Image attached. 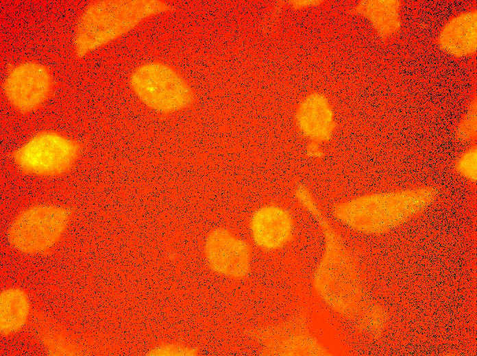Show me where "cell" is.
<instances>
[{
	"mask_svg": "<svg viewBox=\"0 0 477 356\" xmlns=\"http://www.w3.org/2000/svg\"><path fill=\"white\" fill-rule=\"evenodd\" d=\"M298 133L307 142L323 144L333 137L337 121L332 103L321 92L314 90L299 101L294 113Z\"/></svg>",
	"mask_w": 477,
	"mask_h": 356,
	"instance_id": "cell-11",
	"label": "cell"
},
{
	"mask_svg": "<svg viewBox=\"0 0 477 356\" xmlns=\"http://www.w3.org/2000/svg\"><path fill=\"white\" fill-rule=\"evenodd\" d=\"M52 85V77L47 66L27 61L8 72L3 83V91L16 111L27 114L36 110L46 101Z\"/></svg>",
	"mask_w": 477,
	"mask_h": 356,
	"instance_id": "cell-9",
	"label": "cell"
},
{
	"mask_svg": "<svg viewBox=\"0 0 477 356\" xmlns=\"http://www.w3.org/2000/svg\"><path fill=\"white\" fill-rule=\"evenodd\" d=\"M249 234L259 249L273 252L286 246L294 235L295 225L290 212L276 204L258 207L249 220Z\"/></svg>",
	"mask_w": 477,
	"mask_h": 356,
	"instance_id": "cell-10",
	"label": "cell"
},
{
	"mask_svg": "<svg viewBox=\"0 0 477 356\" xmlns=\"http://www.w3.org/2000/svg\"><path fill=\"white\" fill-rule=\"evenodd\" d=\"M81 146L76 140L52 131L38 132L19 147L13 160L23 173L54 177L68 172L77 160Z\"/></svg>",
	"mask_w": 477,
	"mask_h": 356,
	"instance_id": "cell-6",
	"label": "cell"
},
{
	"mask_svg": "<svg viewBox=\"0 0 477 356\" xmlns=\"http://www.w3.org/2000/svg\"><path fill=\"white\" fill-rule=\"evenodd\" d=\"M401 5L398 0H363L356 5L354 11L365 18L379 36L389 38L400 29Z\"/></svg>",
	"mask_w": 477,
	"mask_h": 356,
	"instance_id": "cell-13",
	"label": "cell"
},
{
	"mask_svg": "<svg viewBox=\"0 0 477 356\" xmlns=\"http://www.w3.org/2000/svg\"><path fill=\"white\" fill-rule=\"evenodd\" d=\"M476 153V147L472 146L458 157L454 164L456 173L464 179L472 183H475L477 178Z\"/></svg>",
	"mask_w": 477,
	"mask_h": 356,
	"instance_id": "cell-17",
	"label": "cell"
},
{
	"mask_svg": "<svg viewBox=\"0 0 477 356\" xmlns=\"http://www.w3.org/2000/svg\"><path fill=\"white\" fill-rule=\"evenodd\" d=\"M199 354L200 351L195 346L175 341L160 342L147 353L151 356H197Z\"/></svg>",
	"mask_w": 477,
	"mask_h": 356,
	"instance_id": "cell-15",
	"label": "cell"
},
{
	"mask_svg": "<svg viewBox=\"0 0 477 356\" xmlns=\"http://www.w3.org/2000/svg\"><path fill=\"white\" fill-rule=\"evenodd\" d=\"M171 9L159 0H100L88 5L75 29V56L82 58L129 32L143 21Z\"/></svg>",
	"mask_w": 477,
	"mask_h": 356,
	"instance_id": "cell-3",
	"label": "cell"
},
{
	"mask_svg": "<svg viewBox=\"0 0 477 356\" xmlns=\"http://www.w3.org/2000/svg\"><path fill=\"white\" fill-rule=\"evenodd\" d=\"M439 48L447 54L458 58L474 55L477 48V13L472 10L450 18L437 36Z\"/></svg>",
	"mask_w": 477,
	"mask_h": 356,
	"instance_id": "cell-12",
	"label": "cell"
},
{
	"mask_svg": "<svg viewBox=\"0 0 477 356\" xmlns=\"http://www.w3.org/2000/svg\"><path fill=\"white\" fill-rule=\"evenodd\" d=\"M322 145L317 142H307L305 147V154L307 157L313 160L321 159L324 156Z\"/></svg>",
	"mask_w": 477,
	"mask_h": 356,
	"instance_id": "cell-19",
	"label": "cell"
},
{
	"mask_svg": "<svg viewBox=\"0 0 477 356\" xmlns=\"http://www.w3.org/2000/svg\"><path fill=\"white\" fill-rule=\"evenodd\" d=\"M251 338L267 355H324L327 351L310 333L302 316L251 331Z\"/></svg>",
	"mask_w": 477,
	"mask_h": 356,
	"instance_id": "cell-8",
	"label": "cell"
},
{
	"mask_svg": "<svg viewBox=\"0 0 477 356\" xmlns=\"http://www.w3.org/2000/svg\"><path fill=\"white\" fill-rule=\"evenodd\" d=\"M31 303L27 292L19 287H9L0 294V331L3 337L20 332L27 325Z\"/></svg>",
	"mask_w": 477,
	"mask_h": 356,
	"instance_id": "cell-14",
	"label": "cell"
},
{
	"mask_svg": "<svg viewBox=\"0 0 477 356\" xmlns=\"http://www.w3.org/2000/svg\"><path fill=\"white\" fill-rule=\"evenodd\" d=\"M130 87L148 108L169 114L184 110L195 99L193 88L169 64L152 61L137 66L130 76Z\"/></svg>",
	"mask_w": 477,
	"mask_h": 356,
	"instance_id": "cell-4",
	"label": "cell"
},
{
	"mask_svg": "<svg viewBox=\"0 0 477 356\" xmlns=\"http://www.w3.org/2000/svg\"><path fill=\"white\" fill-rule=\"evenodd\" d=\"M203 253L207 267L219 276L239 280L251 271L252 250L249 243L225 227H215L208 232Z\"/></svg>",
	"mask_w": 477,
	"mask_h": 356,
	"instance_id": "cell-7",
	"label": "cell"
},
{
	"mask_svg": "<svg viewBox=\"0 0 477 356\" xmlns=\"http://www.w3.org/2000/svg\"><path fill=\"white\" fill-rule=\"evenodd\" d=\"M308 214L319 225L324 243L313 275L315 291L338 313L355 315L363 307V290L353 257L319 206L313 208Z\"/></svg>",
	"mask_w": 477,
	"mask_h": 356,
	"instance_id": "cell-2",
	"label": "cell"
},
{
	"mask_svg": "<svg viewBox=\"0 0 477 356\" xmlns=\"http://www.w3.org/2000/svg\"><path fill=\"white\" fill-rule=\"evenodd\" d=\"M456 138L462 142H469L476 136V100L474 99L458 122L455 130Z\"/></svg>",
	"mask_w": 477,
	"mask_h": 356,
	"instance_id": "cell-16",
	"label": "cell"
},
{
	"mask_svg": "<svg viewBox=\"0 0 477 356\" xmlns=\"http://www.w3.org/2000/svg\"><path fill=\"white\" fill-rule=\"evenodd\" d=\"M432 186H420L362 194L332 208L339 222L361 233L388 232L424 212L436 199Z\"/></svg>",
	"mask_w": 477,
	"mask_h": 356,
	"instance_id": "cell-1",
	"label": "cell"
},
{
	"mask_svg": "<svg viewBox=\"0 0 477 356\" xmlns=\"http://www.w3.org/2000/svg\"><path fill=\"white\" fill-rule=\"evenodd\" d=\"M71 217V211L63 205H32L21 211L11 222L8 231V242L14 250L23 254L46 253L60 240Z\"/></svg>",
	"mask_w": 477,
	"mask_h": 356,
	"instance_id": "cell-5",
	"label": "cell"
},
{
	"mask_svg": "<svg viewBox=\"0 0 477 356\" xmlns=\"http://www.w3.org/2000/svg\"><path fill=\"white\" fill-rule=\"evenodd\" d=\"M323 3L320 0H291L285 1V5L293 10L302 11L316 8Z\"/></svg>",
	"mask_w": 477,
	"mask_h": 356,
	"instance_id": "cell-18",
	"label": "cell"
}]
</instances>
